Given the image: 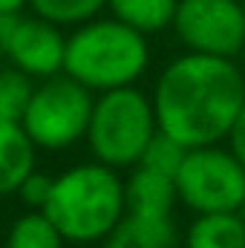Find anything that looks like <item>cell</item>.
Segmentation results:
<instances>
[{
    "label": "cell",
    "mask_w": 245,
    "mask_h": 248,
    "mask_svg": "<svg viewBox=\"0 0 245 248\" xmlns=\"http://www.w3.org/2000/svg\"><path fill=\"white\" fill-rule=\"evenodd\" d=\"M240 6H243V12H245V0H240Z\"/></svg>",
    "instance_id": "cell-23"
},
{
    "label": "cell",
    "mask_w": 245,
    "mask_h": 248,
    "mask_svg": "<svg viewBox=\"0 0 245 248\" xmlns=\"http://www.w3.org/2000/svg\"><path fill=\"white\" fill-rule=\"evenodd\" d=\"M179 205L176 182L168 173H159L144 165H133L124 179V211L147 217H170Z\"/></svg>",
    "instance_id": "cell-9"
},
{
    "label": "cell",
    "mask_w": 245,
    "mask_h": 248,
    "mask_svg": "<svg viewBox=\"0 0 245 248\" xmlns=\"http://www.w3.org/2000/svg\"><path fill=\"white\" fill-rule=\"evenodd\" d=\"M184 248H245V217L240 211L196 214L187 225Z\"/></svg>",
    "instance_id": "cell-12"
},
{
    "label": "cell",
    "mask_w": 245,
    "mask_h": 248,
    "mask_svg": "<svg viewBox=\"0 0 245 248\" xmlns=\"http://www.w3.org/2000/svg\"><path fill=\"white\" fill-rule=\"evenodd\" d=\"M228 147H231V153L240 159L245 165V104H243V110L237 113V122L231 124V133H228Z\"/></svg>",
    "instance_id": "cell-19"
},
{
    "label": "cell",
    "mask_w": 245,
    "mask_h": 248,
    "mask_svg": "<svg viewBox=\"0 0 245 248\" xmlns=\"http://www.w3.org/2000/svg\"><path fill=\"white\" fill-rule=\"evenodd\" d=\"M156 130L159 124L153 98L136 84H130L95 95L84 139L95 162L124 170L141 162V153L156 136Z\"/></svg>",
    "instance_id": "cell-4"
},
{
    "label": "cell",
    "mask_w": 245,
    "mask_h": 248,
    "mask_svg": "<svg viewBox=\"0 0 245 248\" xmlns=\"http://www.w3.org/2000/svg\"><path fill=\"white\" fill-rule=\"evenodd\" d=\"M240 66H243V75H245V46H243V52H240Z\"/></svg>",
    "instance_id": "cell-22"
},
{
    "label": "cell",
    "mask_w": 245,
    "mask_h": 248,
    "mask_svg": "<svg viewBox=\"0 0 245 248\" xmlns=\"http://www.w3.org/2000/svg\"><path fill=\"white\" fill-rule=\"evenodd\" d=\"M63 52H66V35L61 26L32 15L17 17L15 32L6 46V58L12 66L23 69L29 78H52L63 72Z\"/></svg>",
    "instance_id": "cell-8"
},
{
    "label": "cell",
    "mask_w": 245,
    "mask_h": 248,
    "mask_svg": "<svg viewBox=\"0 0 245 248\" xmlns=\"http://www.w3.org/2000/svg\"><path fill=\"white\" fill-rule=\"evenodd\" d=\"M17 17H20V12H0V55H3L6 46H9V38H12V32H15Z\"/></svg>",
    "instance_id": "cell-20"
},
{
    "label": "cell",
    "mask_w": 245,
    "mask_h": 248,
    "mask_svg": "<svg viewBox=\"0 0 245 248\" xmlns=\"http://www.w3.org/2000/svg\"><path fill=\"white\" fill-rule=\"evenodd\" d=\"M23 6H29V0H0V12H20Z\"/></svg>",
    "instance_id": "cell-21"
},
{
    "label": "cell",
    "mask_w": 245,
    "mask_h": 248,
    "mask_svg": "<svg viewBox=\"0 0 245 248\" xmlns=\"http://www.w3.org/2000/svg\"><path fill=\"white\" fill-rule=\"evenodd\" d=\"M173 182L179 202L193 214L245 208V165L231 153V147H187Z\"/></svg>",
    "instance_id": "cell-6"
},
{
    "label": "cell",
    "mask_w": 245,
    "mask_h": 248,
    "mask_svg": "<svg viewBox=\"0 0 245 248\" xmlns=\"http://www.w3.org/2000/svg\"><path fill=\"white\" fill-rule=\"evenodd\" d=\"M35 93V78H29L17 66H0V122H17L23 119L29 98Z\"/></svg>",
    "instance_id": "cell-16"
},
{
    "label": "cell",
    "mask_w": 245,
    "mask_h": 248,
    "mask_svg": "<svg viewBox=\"0 0 245 248\" xmlns=\"http://www.w3.org/2000/svg\"><path fill=\"white\" fill-rule=\"evenodd\" d=\"M52 179L55 176H46V173H41L38 168L20 182V187L15 190L17 193V199L29 208V211H44V205H46V199H49V190H52Z\"/></svg>",
    "instance_id": "cell-18"
},
{
    "label": "cell",
    "mask_w": 245,
    "mask_h": 248,
    "mask_svg": "<svg viewBox=\"0 0 245 248\" xmlns=\"http://www.w3.org/2000/svg\"><path fill=\"white\" fill-rule=\"evenodd\" d=\"M29 9L61 29H75L98 17L107 9V0H29Z\"/></svg>",
    "instance_id": "cell-15"
},
{
    "label": "cell",
    "mask_w": 245,
    "mask_h": 248,
    "mask_svg": "<svg viewBox=\"0 0 245 248\" xmlns=\"http://www.w3.org/2000/svg\"><path fill=\"white\" fill-rule=\"evenodd\" d=\"M63 246H66L63 234L44 211L20 214L12 222L9 234H6V248H63Z\"/></svg>",
    "instance_id": "cell-14"
},
{
    "label": "cell",
    "mask_w": 245,
    "mask_h": 248,
    "mask_svg": "<svg viewBox=\"0 0 245 248\" xmlns=\"http://www.w3.org/2000/svg\"><path fill=\"white\" fill-rule=\"evenodd\" d=\"M104 248H176L173 217L127 214L104 237Z\"/></svg>",
    "instance_id": "cell-10"
},
{
    "label": "cell",
    "mask_w": 245,
    "mask_h": 248,
    "mask_svg": "<svg viewBox=\"0 0 245 248\" xmlns=\"http://www.w3.org/2000/svg\"><path fill=\"white\" fill-rule=\"evenodd\" d=\"M44 214L72 246L104 243L124 217V179L116 168L95 159L72 165L52 179Z\"/></svg>",
    "instance_id": "cell-3"
},
{
    "label": "cell",
    "mask_w": 245,
    "mask_h": 248,
    "mask_svg": "<svg viewBox=\"0 0 245 248\" xmlns=\"http://www.w3.org/2000/svg\"><path fill=\"white\" fill-rule=\"evenodd\" d=\"M170 29L184 52L237 61L245 46V12L240 0H179Z\"/></svg>",
    "instance_id": "cell-7"
},
{
    "label": "cell",
    "mask_w": 245,
    "mask_h": 248,
    "mask_svg": "<svg viewBox=\"0 0 245 248\" xmlns=\"http://www.w3.org/2000/svg\"><path fill=\"white\" fill-rule=\"evenodd\" d=\"M38 147L17 122H0V196L15 193L35 170Z\"/></svg>",
    "instance_id": "cell-11"
},
{
    "label": "cell",
    "mask_w": 245,
    "mask_h": 248,
    "mask_svg": "<svg viewBox=\"0 0 245 248\" xmlns=\"http://www.w3.org/2000/svg\"><path fill=\"white\" fill-rule=\"evenodd\" d=\"M162 133L184 147L222 144L245 104V75L234 58L184 52L168 63L153 87Z\"/></svg>",
    "instance_id": "cell-1"
},
{
    "label": "cell",
    "mask_w": 245,
    "mask_h": 248,
    "mask_svg": "<svg viewBox=\"0 0 245 248\" xmlns=\"http://www.w3.org/2000/svg\"><path fill=\"white\" fill-rule=\"evenodd\" d=\"M150 66V41L144 32L119 17H92L66 35L63 75L84 84L90 93L138 84Z\"/></svg>",
    "instance_id": "cell-2"
},
{
    "label": "cell",
    "mask_w": 245,
    "mask_h": 248,
    "mask_svg": "<svg viewBox=\"0 0 245 248\" xmlns=\"http://www.w3.org/2000/svg\"><path fill=\"white\" fill-rule=\"evenodd\" d=\"M92 101L95 93H90L75 78L58 72L35 87L20 127L26 130V136L35 141L38 150L49 153L66 150L87 136Z\"/></svg>",
    "instance_id": "cell-5"
},
{
    "label": "cell",
    "mask_w": 245,
    "mask_h": 248,
    "mask_svg": "<svg viewBox=\"0 0 245 248\" xmlns=\"http://www.w3.org/2000/svg\"><path fill=\"white\" fill-rule=\"evenodd\" d=\"M184 153H187V147H184L182 141H176L173 136H168V133L156 130V136H153V139H150V144L144 147V153H141V162H138V165L153 168V170L168 173V176H176V170H179V165H182Z\"/></svg>",
    "instance_id": "cell-17"
},
{
    "label": "cell",
    "mask_w": 245,
    "mask_h": 248,
    "mask_svg": "<svg viewBox=\"0 0 245 248\" xmlns=\"http://www.w3.org/2000/svg\"><path fill=\"white\" fill-rule=\"evenodd\" d=\"M179 0H107V9L122 23L144 32L147 38L173 23Z\"/></svg>",
    "instance_id": "cell-13"
}]
</instances>
